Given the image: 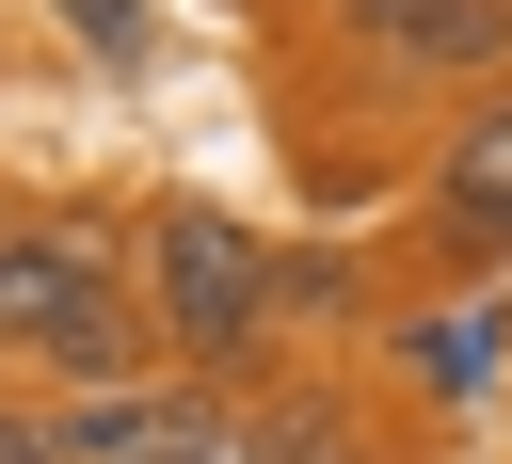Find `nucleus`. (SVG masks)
I'll list each match as a JSON object with an SVG mask.
<instances>
[{
	"label": "nucleus",
	"instance_id": "6",
	"mask_svg": "<svg viewBox=\"0 0 512 464\" xmlns=\"http://www.w3.org/2000/svg\"><path fill=\"white\" fill-rule=\"evenodd\" d=\"M240 464H368V416H352V384H320V368H272V384L240 400Z\"/></svg>",
	"mask_w": 512,
	"mask_h": 464
},
{
	"label": "nucleus",
	"instance_id": "7",
	"mask_svg": "<svg viewBox=\"0 0 512 464\" xmlns=\"http://www.w3.org/2000/svg\"><path fill=\"white\" fill-rule=\"evenodd\" d=\"M368 304V256L352 240H272V336L288 320H352Z\"/></svg>",
	"mask_w": 512,
	"mask_h": 464
},
{
	"label": "nucleus",
	"instance_id": "3",
	"mask_svg": "<svg viewBox=\"0 0 512 464\" xmlns=\"http://www.w3.org/2000/svg\"><path fill=\"white\" fill-rule=\"evenodd\" d=\"M416 208H432V272H464V288L512 272V96H464V112H448Z\"/></svg>",
	"mask_w": 512,
	"mask_h": 464
},
{
	"label": "nucleus",
	"instance_id": "5",
	"mask_svg": "<svg viewBox=\"0 0 512 464\" xmlns=\"http://www.w3.org/2000/svg\"><path fill=\"white\" fill-rule=\"evenodd\" d=\"M336 48L384 80H512V0H336Z\"/></svg>",
	"mask_w": 512,
	"mask_h": 464
},
{
	"label": "nucleus",
	"instance_id": "4",
	"mask_svg": "<svg viewBox=\"0 0 512 464\" xmlns=\"http://www.w3.org/2000/svg\"><path fill=\"white\" fill-rule=\"evenodd\" d=\"M64 464H240V400L224 384H96L64 400Z\"/></svg>",
	"mask_w": 512,
	"mask_h": 464
},
{
	"label": "nucleus",
	"instance_id": "8",
	"mask_svg": "<svg viewBox=\"0 0 512 464\" xmlns=\"http://www.w3.org/2000/svg\"><path fill=\"white\" fill-rule=\"evenodd\" d=\"M0 464H64V416H32V400H0Z\"/></svg>",
	"mask_w": 512,
	"mask_h": 464
},
{
	"label": "nucleus",
	"instance_id": "2",
	"mask_svg": "<svg viewBox=\"0 0 512 464\" xmlns=\"http://www.w3.org/2000/svg\"><path fill=\"white\" fill-rule=\"evenodd\" d=\"M0 352H32V368H64L80 400L96 384H160L144 352V304H128V256H112V224L96 208H48V224H0Z\"/></svg>",
	"mask_w": 512,
	"mask_h": 464
},
{
	"label": "nucleus",
	"instance_id": "1",
	"mask_svg": "<svg viewBox=\"0 0 512 464\" xmlns=\"http://www.w3.org/2000/svg\"><path fill=\"white\" fill-rule=\"evenodd\" d=\"M144 336H160L176 384L256 400L272 384V240L240 208H208V192H160L144 208Z\"/></svg>",
	"mask_w": 512,
	"mask_h": 464
}]
</instances>
